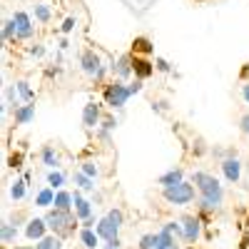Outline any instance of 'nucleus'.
Here are the masks:
<instances>
[{"mask_svg":"<svg viewBox=\"0 0 249 249\" xmlns=\"http://www.w3.org/2000/svg\"><path fill=\"white\" fill-rule=\"evenodd\" d=\"M70 202H72V195H68V192H57L55 195V207L57 210H70Z\"/></svg>","mask_w":249,"mask_h":249,"instance_id":"nucleus-22","label":"nucleus"},{"mask_svg":"<svg viewBox=\"0 0 249 249\" xmlns=\"http://www.w3.org/2000/svg\"><path fill=\"white\" fill-rule=\"evenodd\" d=\"M72 202H75V212H77V217H80V219H88V217H90V212H92L90 202H88V199H82V195H80V192H75V195H72Z\"/></svg>","mask_w":249,"mask_h":249,"instance_id":"nucleus-15","label":"nucleus"},{"mask_svg":"<svg viewBox=\"0 0 249 249\" xmlns=\"http://www.w3.org/2000/svg\"><path fill=\"white\" fill-rule=\"evenodd\" d=\"M43 162L48 164V167H57V164H60V160H57V155H55L53 147H45L43 150Z\"/></svg>","mask_w":249,"mask_h":249,"instance_id":"nucleus-24","label":"nucleus"},{"mask_svg":"<svg viewBox=\"0 0 249 249\" xmlns=\"http://www.w3.org/2000/svg\"><path fill=\"white\" fill-rule=\"evenodd\" d=\"M195 184H197V190L202 195V210L204 212L217 210V207L222 204V199H224V190L217 182V177L207 175V172H195Z\"/></svg>","mask_w":249,"mask_h":249,"instance_id":"nucleus-1","label":"nucleus"},{"mask_svg":"<svg viewBox=\"0 0 249 249\" xmlns=\"http://www.w3.org/2000/svg\"><path fill=\"white\" fill-rule=\"evenodd\" d=\"M170 249H177V244H172V247H170Z\"/></svg>","mask_w":249,"mask_h":249,"instance_id":"nucleus-46","label":"nucleus"},{"mask_svg":"<svg viewBox=\"0 0 249 249\" xmlns=\"http://www.w3.org/2000/svg\"><path fill=\"white\" fill-rule=\"evenodd\" d=\"M80 62H82V70H85L88 75L102 77V62H100V57H97L92 50H85V53H82Z\"/></svg>","mask_w":249,"mask_h":249,"instance_id":"nucleus-5","label":"nucleus"},{"mask_svg":"<svg viewBox=\"0 0 249 249\" xmlns=\"http://www.w3.org/2000/svg\"><path fill=\"white\" fill-rule=\"evenodd\" d=\"M35 204H37V207H50V204H55V190H53V187L40 190L37 197H35Z\"/></svg>","mask_w":249,"mask_h":249,"instance_id":"nucleus-18","label":"nucleus"},{"mask_svg":"<svg viewBox=\"0 0 249 249\" xmlns=\"http://www.w3.org/2000/svg\"><path fill=\"white\" fill-rule=\"evenodd\" d=\"M62 182H65V177H62L60 172H55V170H53V172L48 175V184L53 187V190H60V187H62Z\"/></svg>","mask_w":249,"mask_h":249,"instance_id":"nucleus-27","label":"nucleus"},{"mask_svg":"<svg viewBox=\"0 0 249 249\" xmlns=\"http://www.w3.org/2000/svg\"><path fill=\"white\" fill-rule=\"evenodd\" d=\"M80 239H82V244H85V249H95V247H97V242H100V234L85 227V230L80 232Z\"/></svg>","mask_w":249,"mask_h":249,"instance_id":"nucleus-20","label":"nucleus"},{"mask_svg":"<svg viewBox=\"0 0 249 249\" xmlns=\"http://www.w3.org/2000/svg\"><path fill=\"white\" fill-rule=\"evenodd\" d=\"M15 249H23V247H15Z\"/></svg>","mask_w":249,"mask_h":249,"instance_id":"nucleus-48","label":"nucleus"},{"mask_svg":"<svg viewBox=\"0 0 249 249\" xmlns=\"http://www.w3.org/2000/svg\"><path fill=\"white\" fill-rule=\"evenodd\" d=\"M45 230H48V222L45 219H30L28 227H25V234L30 239H43L45 237Z\"/></svg>","mask_w":249,"mask_h":249,"instance_id":"nucleus-12","label":"nucleus"},{"mask_svg":"<svg viewBox=\"0 0 249 249\" xmlns=\"http://www.w3.org/2000/svg\"><path fill=\"white\" fill-rule=\"evenodd\" d=\"M8 164L13 170H18V167H23V155L20 152H15V155H10V160H8Z\"/></svg>","mask_w":249,"mask_h":249,"instance_id":"nucleus-33","label":"nucleus"},{"mask_svg":"<svg viewBox=\"0 0 249 249\" xmlns=\"http://www.w3.org/2000/svg\"><path fill=\"white\" fill-rule=\"evenodd\" d=\"M107 219H112V222L120 227V224H122V212H120V210H112V212L107 214Z\"/></svg>","mask_w":249,"mask_h":249,"instance_id":"nucleus-36","label":"nucleus"},{"mask_svg":"<svg viewBox=\"0 0 249 249\" xmlns=\"http://www.w3.org/2000/svg\"><path fill=\"white\" fill-rule=\"evenodd\" d=\"M112 72L120 75V77H127L132 72V57L130 55H122L117 62H112Z\"/></svg>","mask_w":249,"mask_h":249,"instance_id":"nucleus-14","label":"nucleus"},{"mask_svg":"<svg viewBox=\"0 0 249 249\" xmlns=\"http://www.w3.org/2000/svg\"><path fill=\"white\" fill-rule=\"evenodd\" d=\"M239 77H242V80H247V77H249V65H244V68H242V72H239Z\"/></svg>","mask_w":249,"mask_h":249,"instance_id":"nucleus-44","label":"nucleus"},{"mask_svg":"<svg viewBox=\"0 0 249 249\" xmlns=\"http://www.w3.org/2000/svg\"><path fill=\"white\" fill-rule=\"evenodd\" d=\"M239 124H242V132H244V135H249V115H244Z\"/></svg>","mask_w":249,"mask_h":249,"instance_id":"nucleus-39","label":"nucleus"},{"mask_svg":"<svg viewBox=\"0 0 249 249\" xmlns=\"http://www.w3.org/2000/svg\"><path fill=\"white\" fill-rule=\"evenodd\" d=\"M33 117H35V105H23V107L15 110V122L18 124H28V122H33Z\"/></svg>","mask_w":249,"mask_h":249,"instance_id":"nucleus-17","label":"nucleus"},{"mask_svg":"<svg viewBox=\"0 0 249 249\" xmlns=\"http://www.w3.org/2000/svg\"><path fill=\"white\" fill-rule=\"evenodd\" d=\"M164 199H167L170 204H177V207L190 204L195 199V187L190 182H184V179L175 187H164Z\"/></svg>","mask_w":249,"mask_h":249,"instance_id":"nucleus-3","label":"nucleus"},{"mask_svg":"<svg viewBox=\"0 0 249 249\" xmlns=\"http://www.w3.org/2000/svg\"><path fill=\"white\" fill-rule=\"evenodd\" d=\"M72 28H75V18H68L65 23H62V33H70Z\"/></svg>","mask_w":249,"mask_h":249,"instance_id":"nucleus-38","label":"nucleus"},{"mask_svg":"<svg viewBox=\"0 0 249 249\" xmlns=\"http://www.w3.org/2000/svg\"><path fill=\"white\" fill-rule=\"evenodd\" d=\"M132 72L140 77V80H144V77H150L152 72H155V65L147 60V57H132Z\"/></svg>","mask_w":249,"mask_h":249,"instance_id":"nucleus-8","label":"nucleus"},{"mask_svg":"<svg viewBox=\"0 0 249 249\" xmlns=\"http://www.w3.org/2000/svg\"><path fill=\"white\" fill-rule=\"evenodd\" d=\"M172 244H175L172 234H170L167 230H162V232H157V242H155V247H152V249H170Z\"/></svg>","mask_w":249,"mask_h":249,"instance_id":"nucleus-21","label":"nucleus"},{"mask_svg":"<svg viewBox=\"0 0 249 249\" xmlns=\"http://www.w3.org/2000/svg\"><path fill=\"white\" fill-rule=\"evenodd\" d=\"M97 120H100V107L95 105V102H88L85 110H82V124H85L88 130H92L97 124Z\"/></svg>","mask_w":249,"mask_h":249,"instance_id":"nucleus-11","label":"nucleus"},{"mask_svg":"<svg viewBox=\"0 0 249 249\" xmlns=\"http://www.w3.org/2000/svg\"><path fill=\"white\" fill-rule=\"evenodd\" d=\"M157 68H160V70H162V72H167V70H170V65H167V62H164V60H162V57H160V60H157Z\"/></svg>","mask_w":249,"mask_h":249,"instance_id":"nucleus-43","label":"nucleus"},{"mask_svg":"<svg viewBox=\"0 0 249 249\" xmlns=\"http://www.w3.org/2000/svg\"><path fill=\"white\" fill-rule=\"evenodd\" d=\"M182 234L187 242H197L199 237V219L197 217H184L182 219Z\"/></svg>","mask_w":249,"mask_h":249,"instance_id":"nucleus-10","label":"nucleus"},{"mask_svg":"<svg viewBox=\"0 0 249 249\" xmlns=\"http://www.w3.org/2000/svg\"><path fill=\"white\" fill-rule=\"evenodd\" d=\"M45 222H48L50 230L55 234H60V237H68V234L75 232V217L70 214V210H57V207H55L53 212H48Z\"/></svg>","mask_w":249,"mask_h":249,"instance_id":"nucleus-2","label":"nucleus"},{"mask_svg":"<svg viewBox=\"0 0 249 249\" xmlns=\"http://www.w3.org/2000/svg\"><path fill=\"white\" fill-rule=\"evenodd\" d=\"M127 88H130V92L135 95V92H140V90H142V82H140V80H135L132 85H127Z\"/></svg>","mask_w":249,"mask_h":249,"instance_id":"nucleus-40","label":"nucleus"},{"mask_svg":"<svg viewBox=\"0 0 249 249\" xmlns=\"http://www.w3.org/2000/svg\"><path fill=\"white\" fill-rule=\"evenodd\" d=\"M130 95H132L130 88L122 85V82H112V85H107V90H105V100H107L110 107H122Z\"/></svg>","mask_w":249,"mask_h":249,"instance_id":"nucleus-4","label":"nucleus"},{"mask_svg":"<svg viewBox=\"0 0 249 249\" xmlns=\"http://www.w3.org/2000/svg\"><path fill=\"white\" fill-rule=\"evenodd\" d=\"M242 95H244V100L249 102V85H244V88H242Z\"/></svg>","mask_w":249,"mask_h":249,"instance_id":"nucleus-45","label":"nucleus"},{"mask_svg":"<svg viewBox=\"0 0 249 249\" xmlns=\"http://www.w3.org/2000/svg\"><path fill=\"white\" fill-rule=\"evenodd\" d=\"M18 92H20V97H23V100H33V90H30V85H28V82H18Z\"/></svg>","mask_w":249,"mask_h":249,"instance_id":"nucleus-31","label":"nucleus"},{"mask_svg":"<svg viewBox=\"0 0 249 249\" xmlns=\"http://www.w3.org/2000/svg\"><path fill=\"white\" fill-rule=\"evenodd\" d=\"M35 18L43 20V23H48V20H50V8L43 5V3H37V5H35Z\"/></svg>","mask_w":249,"mask_h":249,"instance_id":"nucleus-28","label":"nucleus"},{"mask_svg":"<svg viewBox=\"0 0 249 249\" xmlns=\"http://www.w3.org/2000/svg\"><path fill=\"white\" fill-rule=\"evenodd\" d=\"M35 249H60V239H55V237H43V239H37Z\"/></svg>","mask_w":249,"mask_h":249,"instance_id":"nucleus-23","label":"nucleus"},{"mask_svg":"<svg viewBox=\"0 0 249 249\" xmlns=\"http://www.w3.org/2000/svg\"><path fill=\"white\" fill-rule=\"evenodd\" d=\"M18 237V230H15V227L13 224H3V242L8 244V242H13Z\"/></svg>","mask_w":249,"mask_h":249,"instance_id":"nucleus-30","label":"nucleus"},{"mask_svg":"<svg viewBox=\"0 0 249 249\" xmlns=\"http://www.w3.org/2000/svg\"><path fill=\"white\" fill-rule=\"evenodd\" d=\"M75 184H80L82 190H95V184H92V177H88L85 172H77V175H75Z\"/></svg>","mask_w":249,"mask_h":249,"instance_id":"nucleus-25","label":"nucleus"},{"mask_svg":"<svg viewBox=\"0 0 249 249\" xmlns=\"http://www.w3.org/2000/svg\"><path fill=\"white\" fill-rule=\"evenodd\" d=\"M15 102H18V95H15V88L10 85L8 88V102H5V105H15Z\"/></svg>","mask_w":249,"mask_h":249,"instance_id":"nucleus-37","label":"nucleus"},{"mask_svg":"<svg viewBox=\"0 0 249 249\" xmlns=\"http://www.w3.org/2000/svg\"><path fill=\"white\" fill-rule=\"evenodd\" d=\"M222 172H224L227 182H239V177H242V162L237 157H227L222 162Z\"/></svg>","mask_w":249,"mask_h":249,"instance_id":"nucleus-6","label":"nucleus"},{"mask_svg":"<svg viewBox=\"0 0 249 249\" xmlns=\"http://www.w3.org/2000/svg\"><path fill=\"white\" fill-rule=\"evenodd\" d=\"M13 35H18L15 20H5V23H3V40H10Z\"/></svg>","mask_w":249,"mask_h":249,"instance_id":"nucleus-29","label":"nucleus"},{"mask_svg":"<svg viewBox=\"0 0 249 249\" xmlns=\"http://www.w3.org/2000/svg\"><path fill=\"white\" fill-rule=\"evenodd\" d=\"M122 3L127 5L130 13H135V15H144V13H147V10L157 3V0H122Z\"/></svg>","mask_w":249,"mask_h":249,"instance_id":"nucleus-13","label":"nucleus"},{"mask_svg":"<svg viewBox=\"0 0 249 249\" xmlns=\"http://www.w3.org/2000/svg\"><path fill=\"white\" fill-rule=\"evenodd\" d=\"M13 20H15V28H18V37L28 40V37L33 35V23H30V15H28V13H23V10H18V13L13 15Z\"/></svg>","mask_w":249,"mask_h":249,"instance_id":"nucleus-7","label":"nucleus"},{"mask_svg":"<svg viewBox=\"0 0 249 249\" xmlns=\"http://www.w3.org/2000/svg\"><path fill=\"white\" fill-rule=\"evenodd\" d=\"M164 230H167L170 234H179V232H182V224H177V222H167V224H164Z\"/></svg>","mask_w":249,"mask_h":249,"instance_id":"nucleus-35","label":"nucleus"},{"mask_svg":"<svg viewBox=\"0 0 249 249\" xmlns=\"http://www.w3.org/2000/svg\"><path fill=\"white\" fill-rule=\"evenodd\" d=\"M117 230H120V227H117L112 219H107V217L100 219L97 227H95V232H97L102 239H107V242H110V239H117Z\"/></svg>","mask_w":249,"mask_h":249,"instance_id":"nucleus-9","label":"nucleus"},{"mask_svg":"<svg viewBox=\"0 0 249 249\" xmlns=\"http://www.w3.org/2000/svg\"><path fill=\"white\" fill-rule=\"evenodd\" d=\"M152 50H155V45H152L150 37H135L132 40V53L135 55H150Z\"/></svg>","mask_w":249,"mask_h":249,"instance_id":"nucleus-16","label":"nucleus"},{"mask_svg":"<svg viewBox=\"0 0 249 249\" xmlns=\"http://www.w3.org/2000/svg\"><path fill=\"white\" fill-rule=\"evenodd\" d=\"M10 195H13V199H23V197H25V179H18V182L13 184Z\"/></svg>","mask_w":249,"mask_h":249,"instance_id":"nucleus-26","label":"nucleus"},{"mask_svg":"<svg viewBox=\"0 0 249 249\" xmlns=\"http://www.w3.org/2000/svg\"><path fill=\"white\" fill-rule=\"evenodd\" d=\"M82 172H85L88 177H92V179L97 177V167H95L92 162H85V164H82Z\"/></svg>","mask_w":249,"mask_h":249,"instance_id":"nucleus-34","label":"nucleus"},{"mask_svg":"<svg viewBox=\"0 0 249 249\" xmlns=\"http://www.w3.org/2000/svg\"><path fill=\"white\" fill-rule=\"evenodd\" d=\"M105 249H120V239H110V242L105 244Z\"/></svg>","mask_w":249,"mask_h":249,"instance_id":"nucleus-41","label":"nucleus"},{"mask_svg":"<svg viewBox=\"0 0 249 249\" xmlns=\"http://www.w3.org/2000/svg\"><path fill=\"white\" fill-rule=\"evenodd\" d=\"M182 182V170H170V172H164L162 177H160V184L162 187H175V184H179Z\"/></svg>","mask_w":249,"mask_h":249,"instance_id":"nucleus-19","label":"nucleus"},{"mask_svg":"<svg viewBox=\"0 0 249 249\" xmlns=\"http://www.w3.org/2000/svg\"><path fill=\"white\" fill-rule=\"evenodd\" d=\"M247 227H249V217H247Z\"/></svg>","mask_w":249,"mask_h":249,"instance_id":"nucleus-47","label":"nucleus"},{"mask_svg":"<svg viewBox=\"0 0 249 249\" xmlns=\"http://www.w3.org/2000/svg\"><path fill=\"white\" fill-rule=\"evenodd\" d=\"M30 53H33L35 57H40V55H43V53H45V48H43V45H35V48H33Z\"/></svg>","mask_w":249,"mask_h":249,"instance_id":"nucleus-42","label":"nucleus"},{"mask_svg":"<svg viewBox=\"0 0 249 249\" xmlns=\"http://www.w3.org/2000/svg\"><path fill=\"white\" fill-rule=\"evenodd\" d=\"M155 242H157V234H144V237L140 239V249H152Z\"/></svg>","mask_w":249,"mask_h":249,"instance_id":"nucleus-32","label":"nucleus"}]
</instances>
